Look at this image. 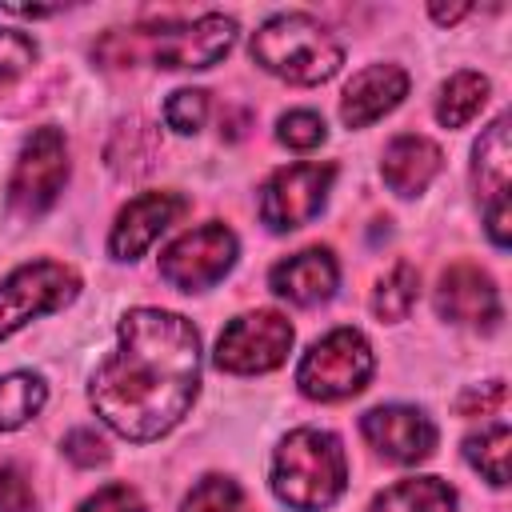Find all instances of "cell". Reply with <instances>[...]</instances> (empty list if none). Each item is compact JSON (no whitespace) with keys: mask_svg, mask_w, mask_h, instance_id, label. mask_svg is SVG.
<instances>
[{"mask_svg":"<svg viewBox=\"0 0 512 512\" xmlns=\"http://www.w3.org/2000/svg\"><path fill=\"white\" fill-rule=\"evenodd\" d=\"M200 392V332L188 316L132 308L116 328V352L92 372L88 400L124 440H160Z\"/></svg>","mask_w":512,"mask_h":512,"instance_id":"obj_1","label":"cell"},{"mask_svg":"<svg viewBox=\"0 0 512 512\" xmlns=\"http://www.w3.org/2000/svg\"><path fill=\"white\" fill-rule=\"evenodd\" d=\"M236 44V20L208 12L188 24H140L104 32L92 56L104 68H128L136 60H152L156 68H212Z\"/></svg>","mask_w":512,"mask_h":512,"instance_id":"obj_2","label":"cell"},{"mask_svg":"<svg viewBox=\"0 0 512 512\" xmlns=\"http://www.w3.org/2000/svg\"><path fill=\"white\" fill-rule=\"evenodd\" d=\"M348 484V460L332 432L296 428L272 456V492L296 512H324Z\"/></svg>","mask_w":512,"mask_h":512,"instance_id":"obj_3","label":"cell"},{"mask_svg":"<svg viewBox=\"0 0 512 512\" xmlns=\"http://www.w3.org/2000/svg\"><path fill=\"white\" fill-rule=\"evenodd\" d=\"M252 60L288 84H324L340 72V40L308 12H280L252 32Z\"/></svg>","mask_w":512,"mask_h":512,"instance_id":"obj_4","label":"cell"},{"mask_svg":"<svg viewBox=\"0 0 512 512\" xmlns=\"http://www.w3.org/2000/svg\"><path fill=\"white\" fill-rule=\"evenodd\" d=\"M372 348L356 328H332L324 340H316L296 368V384L308 400H348L356 392H364V384L372 380Z\"/></svg>","mask_w":512,"mask_h":512,"instance_id":"obj_5","label":"cell"},{"mask_svg":"<svg viewBox=\"0 0 512 512\" xmlns=\"http://www.w3.org/2000/svg\"><path fill=\"white\" fill-rule=\"evenodd\" d=\"M80 292V276L56 260L20 264L8 280H0V340L20 332L28 320L60 312Z\"/></svg>","mask_w":512,"mask_h":512,"instance_id":"obj_6","label":"cell"},{"mask_svg":"<svg viewBox=\"0 0 512 512\" xmlns=\"http://www.w3.org/2000/svg\"><path fill=\"white\" fill-rule=\"evenodd\" d=\"M292 324L288 316L260 308V312H244L236 316L220 340H216V368L220 372H236V376H256V372H272L288 360L292 352Z\"/></svg>","mask_w":512,"mask_h":512,"instance_id":"obj_7","label":"cell"},{"mask_svg":"<svg viewBox=\"0 0 512 512\" xmlns=\"http://www.w3.org/2000/svg\"><path fill=\"white\" fill-rule=\"evenodd\" d=\"M64 180H68V144H64V132L52 128V124H44V128H36L24 140L20 160L12 168V180H8V204H12V212L40 216L44 208L56 204Z\"/></svg>","mask_w":512,"mask_h":512,"instance_id":"obj_8","label":"cell"},{"mask_svg":"<svg viewBox=\"0 0 512 512\" xmlns=\"http://www.w3.org/2000/svg\"><path fill=\"white\" fill-rule=\"evenodd\" d=\"M236 252H240V244H236L232 228L200 224V228L176 236L160 252V276L180 292H204L228 276V268L236 264Z\"/></svg>","mask_w":512,"mask_h":512,"instance_id":"obj_9","label":"cell"},{"mask_svg":"<svg viewBox=\"0 0 512 512\" xmlns=\"http://www.w3.org/2000/svg\"><path fill=\"white\" fill-rule=\"evenodd\" d=\"M332 180H336V164H288L272 172L268 184L260 188V220L272 232L304 228L308 220L320 216Z\"/></svg>","mask_w":512,"mask_h":512,"instance_id":"obj_10","label":"cell"},{"mask_svg":"<svg viewBox=\"0 0 512 512\" xmlns=\"http://www.w3.org/2000/svg\"><path fill=\"white\" fill-rule=\"evenodd\" d=\"M364 440L392 464H420L436 448V424L408 404H380L360 416Z\"/></svg>","mask_w":512,"mask_h":512,"instance_id":"obj_11","label":"cell"},{"mask_svg":"<svg viewBox=\"0 0 512 512\" xmlns=\"http://www.w3.org/2000/svg\"><path fill=\"white\" fill-rule=\"evenodd\" d=\"M436 312L452 324H472V328H496L500 320V292L492 276L468 260L452 264L440 272L436 284Z\"/></svg>","mask_w":512,"mask_h":512,"instance_id":"obj_12","label":"cell"},{"mask_svg":"<svg viewBox=\"0 0 512 512\" xmlns=\"http://www.w3.org/2000/svg\"><path fill=\"white\" fill-rule=\"evenodd\" d=\"M188 208V200L180 192H144L136 200H128L120 212H116V224H112V236H108V248L116 260H136L144 256V248Z\"/></svg>","mask_w":512,"mask_h":512,"instance_id":"obj_13","label":"cell"},{"mask_svg":"<svg viewBox=\"0 0 512 512\" xmlns=\"http://www.w3.org/2000/svg\"><path fill=\"white\" fill-rule=\"evenodd\" d=\"M408 96V72L400 64H368L352 76L340 96V120L348 128H368L388 116Z\"/></svg>","mask_w":512,"mask_h":512,"instance_id":"obj_14","label":"cell"},{"mask_svg":"<svg viewBox=\"0 0 512 512\" xmlns=\"http://www.w3.org/2000/svg\"><path fill=\"white\" fill-rule=\"evenodd\" d=\"M268 284L276 296L300 304V308H312V304H324L336 284H340V264L332 256V248H304L280 264H272L268 272Z\"/></svg>","mask_w":512,"mask_h":512,"instance_id":"obj_15","label":"cell"},{"mask_svg":"<svg viewBox=\"0 0 512 512\" xmlns=\"http://www.w3.org/2000/svg\"><path fill=\"white\" fill-rule=\"evenodd\" d=\"M440 164H444V156L428 136H396L384 148L380 176L396 196H420L436 180Z\"/></svg>","mask_w":512,"mask_h":512,"instance_id":"obj_16","label":"cell"},{"mask_svg":"<svg viewBox=\"0 0 512 512\" xmlns=\"http://www.w3.org/2000/svg\"><path fill=\"white\" fill-rule=\"evenodd\" d=\"M508 156H512L508 152V116H496L472 148V188L484 204L508 200V176H512Z\"/></svg>","mask_w":512,"mask_h":512,"instance_id":"obj_17","label":"cell"},{"mask_svg":"<svg viewBox=\"0 0 512 512\" xmlns=\"http://www.w3.org/2000/svg\"><path fill=\"white\" fill-rule=\"evenodd\" d=\"M368 512H456V492L440 476H408L384 488Z\"/></svg>","mask_w":512,"mask_h":512,"instance_id":"obj_18","label":"cell"},{"mask_svg":"<svg viewBox=\"0 0 512 512\" xmlns=\"http://www.w3.org/2000/svg\"><path fill=\"white\" fill-rule=\"evenodd\" d=\"M484 104H488V76L464 68L444 80V88L436 96V120L444 128H464Z\"/></svg>","mask_w":512,"mask_h":512,"instance_id":"obj_19","label":"cell"},{"mask_svg":"<svg viewBox=\"0 0 512 512\" xmlns=\"http://www.w3.org/2000/svg\"><path fill=\"white\" fill-rule=\"evenodd\" d=\"M44 380L36 372H8L0 376V432L24 428L40 408H44Z\"/></svg>","mask_w":512,"mask_h":512,"instance_id":"obj_20","label":"cell"},{"mask_svg":"<svg viewBox=\"0 0 512 512\" xmlns=\"http://www.w3.org/2000/svg\"><path fill=\"white\" fill-rule=\"evenodd\" d=\"M508 448H512V432L508 424H488L480 432H472L464 440V460L496 488L508 484Z\"/></svg>","mask_w":512,"mask_h":512,"instance_id":"obj_21","label":"cell"},{"mask_svg":"<svg viewBox=\"0 0 512 512\" xmlns=\"http://www.w3.org/2000/svg\"><path fill=\"white\" fill-rule=\"evenodd\" d=\"M416 292H420V272H416L408 260H400V264H392V268L380 276V284L372 288V312H376L380 320L396 324V320H404V316L412 312Z\"/></svg>","mask_w":512,"mask_h":512,"instance_id":"obj_22","label":"cell"},{"mask_svg":"<svg viewBox=\"0 0 512 512\" xmlns=\"http://www.w3.org/2000/svg\"><path fill=\"white\" fill-rule=\"evenodd\" d=\"M180 512H248V500L240 492L236 480L228 476H204L192 484V492L184 496Z\"/></svg>","mask_w":512,"mask_h":512,"instance_id":"obj_23","label":"cell"},{"mask_svg":"<svg viewBox=\"0 0 512 512\" xmlns=\"http://www.w3.org/2000/svg\"><path fill=\"white\" fill-rule=\"evenodd\" d=\"M204 116H208V92H200V88H180V92H172L168 104H164V120H168V128L180 132V136L196 132V128L204 124Z\"/></svg>","mask_w":512,"mask_h":512,"instance_id":"obj_24","label":"cell"},{"mask_svg":"<svg viewBox=\"0 0 512 512\" xmlns=\"http://www.w3.org/2000/svg\"><path fill=\"white\" fill-rule=\"evenodd\" d=\"M276 136H280V144H288V148H296V152H308V148H316V144H324V120L316 116V112H308V108H296V112H284L280 120H276Z\"/></svg>","mask_w":512,"mask_h":512,"instance_id":"obj_25","label":"cell"},{"mask_svg":"<svg viewBox=\"0 0 512 512\" xmlns=\"http://www.w3.org/2000/svg\"><path fill=\"white\" fill-rule=\"evenodd\" d=\"M36 56H40V48L32 36H24L16 28H0V84L24 76L36 64Z\"/></svg>","mask_w":512,"mask_h":512,"instance_id":"obj_26","label":"cell"},{"mask_svg":"<svg viewBox=\"0 0 512 512\" xmlns=\"http://www.w3.org/2000/svg\"><path fill=\"white\" fill-rule=\"evenodd\" d=\"M0 512H36V496L20 468L0 464Z\"/></svg>","mask_w":512,"mask_h":512,"instance_id":"obj_27","label":"cell"},{"mask_svg":"<svg viewBox=\"0 0 512 512\" xmlns=\"http://www.w3.org/2000/svg\"><path fill=\"white\" fill-rule=\"evenodd\" d=\"M76 512H144V500H140V492L128 488V484H108V488H100L96 496H88Z\"/></svg>","mask_w":512,"mask_h":512,"instance_id":"obj_28","label":"cell"},{"mask_svg":"<svg viewBox=\"0 0 512 512\" xmlns=\"http://www.w3.org/2000/svg\"><path fill=\"white\" fill-rule=\"evenodd\" d=\"M64 456H68L72 464H80V468H96V464L108 460V448H104V440H100L92 428H72V432L64 436Z\"/></svg>","mask_w":512,"mask_h":512,"instance_id":"obj_29","label":"cell"},{"mask_svg":"<svg viewBox=\"0 0 512 512\" xmlns=\"http://www.w3.org/2000/svg\"><path fill=\"white\" fill-rule=\"evenodd\" d=\"M504 380H488V384H480V388H468V392H460V400H456V412L460 416H492L500 404H504Z\"/></svg>","mask_w":512,"mask_h":512,"instance_id":"obj_30","label":"cell"},{"mask_svg":"<svg viewBox=\"0 0 512 512\" xmlns=\"http://www.w3.org/2000/svg\"><path fill=\"white\" fill-rule=\"evenodd\" d=\"M484 228H488V236H492L496 248H508V240H512V232H508V200H492L488 204Z\"/></svg>","mask_w":512,"mask_h":512,"instance_id":"obj_31","label":"cell"},{"mask_svg":"<svg viewBox=\"0 0 512 512\" xmlns=\"http://www.w3.org/2000/svg\"><path fill=\"white\" fill-rule=\"evenodd\" d=\"M428 12H432L436 24H452V20H460V16L468 12V4H432Z\"/></svg>","mask_w":512,"mask_h":512,"instance_id":"obj_32","label":"cell"}]
</instances>
